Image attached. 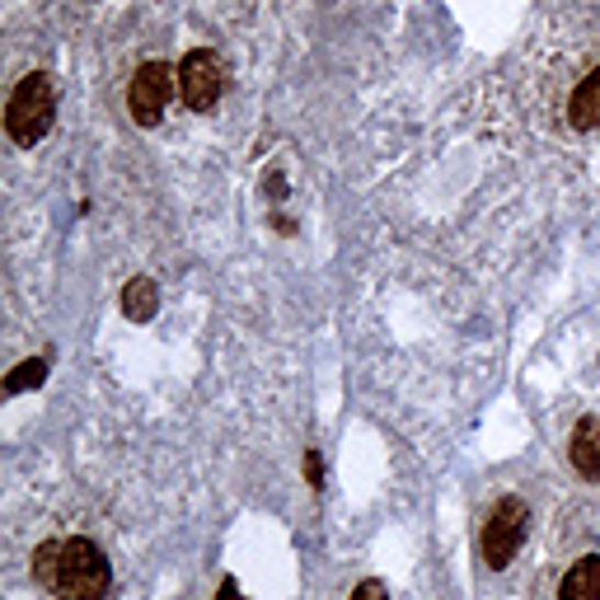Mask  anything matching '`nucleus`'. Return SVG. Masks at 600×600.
Here are the masks:
<instances>
[{
  "label": "nucleus",
  "instance_id": "nucleus-1",
  "mask_svg": "<svg viewBox=\"0 0 600 600\" xmlns=\"http://www.w3.org/2000/svg\"><path fill=\"white\" fill-rule=\"evenodd\" d=\"M33 577L57 600H109L113 591V568L103 549L85 535L70 540H47L33 554Z\"/></svg>",
  "mask_w": 600,
  "mask_h": 600
},
{
  "label": "nucleus",
  "instance_id": "nucleus-2",
  "mask_svg": "<svg viewBox=\"0 0 600 600\" xmlns=\"http://www.w3.org/2000/svg\"><path fill=\"white\" fill-rule=\"evenodd\" d=\"M57 122V95H52V80L43 70H29V76L14 85V95L5 103V132L14 146H38Z\"/></svg>",
  "mask_w": 600,
  "mask_h": 600
},
{
  "label": "nucleus",
  "instance_id": "nucleus-3",
  "mask_svg": "<svg viewBox=\"0 0 600 600\" xmlns=\"http://www.w3.org/2000/svg\"><path fill=\"white\" fill-rule=\"evenodd\" d=\"M525 535H531V507L521 498H498L488 511V521H484V563L492 573L507 568L525 544Z\"/></svg>",
  "mask_w": 600,
  "mask_h": 600
},
{
  "label": "nucleus",
  "instance_id": "nucleus-4",
  "mask_svg": "<svg viewBox=\"0 0 600 600\" xmlns=\"http://www.w3.org/2000/svg\"><path fill=\"white\" fill-rule=\"evenodd\" d=\"M179 95L192 113H211L225 95V62L211 47H192L179 62Z\"/></svg>",
  "mask_w": 600,
  "mask_h": 600
},
{
  "label": "nucleus",
  "instance_id": "nucleus-5",
  "mask_svg": "<svg viewBox=\"0 0 600 600\" xmlns=\"http://www.w3.org/2000/svg\"><path fill=\"white\" fill-rule=\"evenodd\" d=\"M174 85H179V66H169V62H146L132 76L127 109H132V118L141 122V127H155V122L165 118L169 99H174Z\"/></svg>",
  "mask_w": 600,
  "mask_h": 600
},
{
  "label": "nucleus",
  "instance_id": "nucleus-6",
  "mask_svg": "<svg viewBox=\"0 0 600 600\" xmlns=\"http://www.w3.org/2000/svg\"><path fill=\"white\" fill-rule=\"evenodd\" d=\"M568 460L587 484H600V418L587 413L568 436Z\"/></svg>",
  "mask_w": 600,
  "mask_h": 600
},
{
  "label": "nucleus",
  "instance_id": "nucleus-7",
  "mask_svg": "<svg viewBox=\"0 0 600 600\" xmlns=\"http://www.w3.org/2000/svg\"><path fill=\"white\" fill-rule=\"evenodd\" d=\"M558 600H600V554L577 558L558 581Z\"/></svg>",
  "mask_w": 600,
  "mask_h": 600
},
{
  "label": "nucleus",
  "instance_id": "nucleus-8",
  "mask_svg": "<svg viewBox=\"0 0 600 600\" xmlns=\"http://www.w3.org/2000/svg\"><path fill=\"white\" fill-rule=\"evenodd\" d=\"M568 122H573L577 132L600 127V66L591 70V76H581V85L573 90V99H568Z\"/></svg>",
  "mask_w": 600,
  "mask_h": 600
},
{
  "label": "nucleus",
  "instance_id": "nucleus-9",
  "mask_svg": "<svg viewBox=\"0 0 600 600\" xmlns=\"http://www.w3.org/2000/svg\"><path fill=\"white\" fill-rule=\"evenodd\" d=\"M155 310H160V287H155L151 277H132L127 287H122V314H127L132 324H146V320H155Z\"/></svg>",
  "mask_w": 600,
  "mask_h": 600
},
{
  "label": "nucleus",
  "instance_id": "nucleus-10",
  "mask_svg": "<svg viewBox=\"0 0 600 600\" xmlns=\"http://www.w3.org/2000/svg\"><path fill=\"white\" fill-rule=\"evenodd\" d=\"M47 380V362L43 357H29L10 370V380H5V395H24V390H38V385Z\"/></svg>",
  "mask_w": 600,
  "mask_h": 600
},
{
  "label": "nucleus",
  "instance_id": "nucleus-11",
  "mask_svg": "<svg viewBox=\"0 0 600 600\" xmlns=\"http://www.w3.org/2000/svg\"><path fill=\"white\" fill-rule=\"evenodd\" d=\"M352 600H390V591H385V581H362V587L352 591Z\"/></svg>",
  "mask_w": 600,
  "mask_h": 600
},
{
  "label": "nucleus",
  "instance_id": "nucleus-12",
  "mask_svg": "<svg viewBox=\"0 0 600 600\" xmlns=\"http://www.w3.org/2000/svg\"><path fill=\"white\" fill-rule=\"evenodd\" d=\"M305 474H310V488H324V460H320V451L305 455Z\"/></svg>",
  "mask_w": 600,
  "mask_h": 600
},
{
  "label": "nucleus",
  "instance_id": "nucleus-13",
  "mask_svg": "<svg viewBox=\"0 0 600 600\" xmlns=\"http://www.w3.org/2000/svg\"><path fill=\"white\" fill-rule=\"evenodd\" d=\"M216 600H244V596H240V587H235V577H225V581H221Z\"/></svg>",
  "mask_w": 600,
  "mask_h": 600
},
{
  "label": "nucleus",
  "instance_id": "nucleus-14",
  "mask_svg": "<svg viewBox=\"0 0 600 600\" xmlns=\"http://www.w3.org/2000/svg\"><path fill=\"white\" fill-rule=\"evenodd\" d=\"M268 198H287V179H281V174H273V179H268Z\"/></svg>",
  "mask_w": 600,
  "mask_h": 600
}]
</instances>
